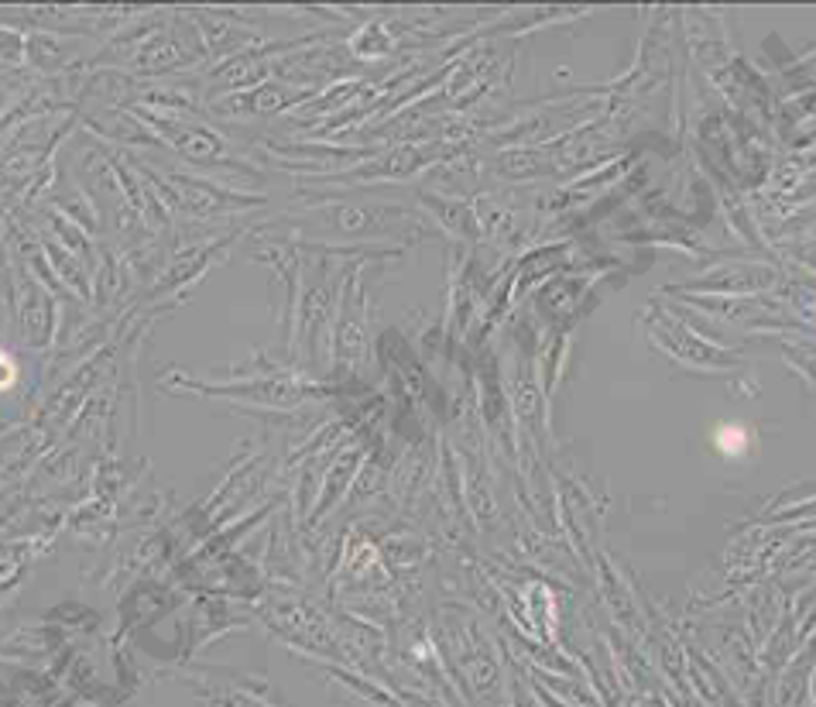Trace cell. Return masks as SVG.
<instances>
[{
	"mask_svg": "<svg viewBox=\"0 0 816 707\" xmlns=\"http://www.w3.org/2000/svg\"><path fill=\"white\" fill-rule=\"evenodd\" d=\"M714 447L720 450V454H727V457H741L744 450H748V430H744V426H738V423L717 426Z\"/></svg>",
	"mask_w": 816,
	"mask_h": 707,
	"instance_id": "1",
	"label": "cell"
},
{
	"mask_svg": "<svg viewBox=\"0 0 816 707\" xmlns=\"http://www.w3.org/2000/svg\"><path fill=\"white\" fill-rule=\"evenodd\" d=\"M14 381H18V364H14V357L7 351H0V392H7Z\"/></svg>",
	"mask_w": 816,
	"mask_h": 707,
	"instance_id": "2",
	"label": "cell"
}]
</instances>
